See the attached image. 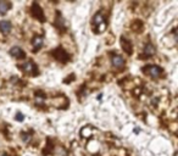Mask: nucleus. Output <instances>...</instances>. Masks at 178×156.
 <instances>
[{"instance_id": "9b49d317", "label": "nucleus", "mask_w": 178, "mask_h": 156, "mask_svg": "<svg viewBox=\"0 0 178 156\" xmlns=\"http://www.w3.org/2000/svg\"><path fill=\"white\" fill-rule=\"evenodd\" d=\"M103 22H104V16H103V14L98 12V14L94 16V19H93V23H94V25H100V23H103Z\"/></svg>"}, {"instance_id": "4468645a", "label": "nucleus", "mask_w": 178, "mask_h": 156, "mask_svg": "<svg viewBox=\"0 0 178 156\" xmlns=\"http://www.w3.org/2000/svg\"><path fill=\"white\" fill-rule=\"evenodd\" d=\"M3 156H6V155H3Z\"/></svg>"}, {"instance_id": "20e7f679", "label": "nucleus", "mask_w": 178, "mask_h": 156, "mask_svg": "<svg viewBox=\"0 0 178 156\" xmlns=\"http://www.w3.org/2000/svg\"><path fill=\"white\" fill-rule=\"evenodd\" d=\"M11 31V22L9 21H0V32L6 34Z\"/></svg>"}, {"instance_id": "9d476101", "label": "nucleus", "mask_w": 178, "mask_h": 156, "mask_svg": "<svg viewBox=\"0 0 178 156\" xmlns=\"http://www.w3.org/2000/svg\"><path fill=\"white\" fill-rule=\"evenodd\" d=\"M121 44H122V48L125 49V51H126L127 54H131V53H132V45H131L129 42L126 40V38H122V39H121Z\"/></svg>"}, {"instance_id": "39448f33", "label": "nucleus", "mask_w": 178, "mask_h": 156, "mask_svg": "<svg viewBox=\"0 0 178 156\" xmlns=\"http://www.w3.org/2000/svg\"><path fill=\"white\" fill-rule=\"evenodd\" d=\"M43 43H44V40H43V37H40V36L34 37L33 40H32V45L34 46L36 50H39L43 46Z\"/></svg>"}, {"instance_id": "0eeeda50", "label": "nucleus", "mask_w": 178, "mask_h": 156, "mask_svg": "<svg viewBox=\"0 0 178 156\" xmlns=\"http://www.w3.org/2000/svg\"><path fill=\"white\" fill-rule=\"evenodd\" d=\"M155 53H156V49H155V46L152 44H146L145 45V48H144L145 56H152Z\"/></svg>"}, {"instance_id": "7ed1b4c3", "label": "nucleus", "mask_w": 178, "mask_h": 156, "mask_svg": "<svg viewBox=\"0 0 178 156\" xmlns=\"http://www.w3.org/2000/svg\"><path fill=\"white\" fill-rule=\"evenodd\" d=\"M10 55L14 56V57H16V59L25 57V53H23L22 49L19 48V46H14V48H11V50H10Z\"/></svg>"}, {"instance_id": "423d86ee", "label": "nucleus", "mask_w": 178, "mask_h": 156, "mask_svg": "<svg viewBox=\"0 0 178 156\" xmlns=\"http://www.w3.org/2000/svg\"><path fill=\"white\" fill-rule=\"evenodd\" d=\"M22 70L25 72H28V73H32L34 70H36V66L32 61H26L23 65H22Z\"/></svg>"}, {"instance_id": "f257e3e1", "label": "nucleus", "mask_w": 178, "mask_h": 156, "mask_svg": "<svg viewBox=\"0 0 178 156\" xmlns=\"http://www.w3.org/2000/svg\"><path fill=\"white\" fill-rule=\"evenodd\" d=\"M150 77H152V78H157L160 74H161V72H162V70L159 67V66H148V67H145V70H144Z\"/></svg>"}, {"instance_id": "f03ea898", "label": "nucleus", "mask_w": 178, "mask_h": 156, "mask_svg": "<svg viewBox=\"0 0 178 156\" xmlns=\"http://www.w3.org/2000/svg\"><path fill=\"white\" fill-rule=\"evenodd\" d=\"M111 62H112L114 67H116V68H122L125 66V59L122 56H117V55L114 56L111 59Z\"/></svg>"}, {"instance_id": "1a4fd4ad", "label": "nucleus", "mask_w": 178, "mask_h": 156, "mask_svg": "<svg viewBox=\"0 0 178 156\" xmlns=\"http://www.w3.org/2000/svg\"><path fill=\"white\" fill-rule=\"evenodd\" d=\"M11 8V3L9 2H0V14H6L8 10H10Z\"/></svg>"}, {"instance_id": "6e6552de", "label": "nucleus", "mask_w": 178, "mask_h": 156, "mask_svg": "<svg viewBox=\"0 0 178 156\" xmlns=\"http://www.w3.org/2000/svg\"><path fill=\"white\" fill-rule=\"evenodd\" d=\"M32 14H33V16H36V17H38L40 21H43L44 20V16H43V12H42V10L38 8V5L37 4H34L33 5V10H32Z\"/></svg>"}, {"instance_id": "ddd939ff", "label": "nucleus", "mask_w": 178, "mask_h": 156, "mask_svg": "<svg viewBox=\"0 0 178 156\" xmlns=\"http://www.w3.org/2000/svg\"><path fill=\"white\" fill-rule=\"evenodd\" d=\"M16 120H17V121H23V115L17 114V115H16Z\"/></svg>"}, {"instance_id": "f8f14e48", "label": "nucleus", "mask_w": 178, "mask_h": 156, "mask_svg": "<svg viewBox=\"0 0 178 156\" xmlns=\"http://www.w3.org/2000/svg\"><path fill=\"white\" fill-rule=\"evenodd\" d=\"M22 140H23V141H28V140H29V134L23 133V134H22Z\"/></svg>"}]
</instances>
